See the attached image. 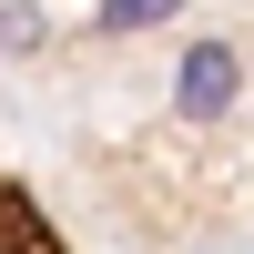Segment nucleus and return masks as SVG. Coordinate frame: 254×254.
<instances>
[{
	"label": "nucleus",
	"mask_w": 254,
	"mask_h": 254,
	"mask_svg": "<svg viewBox=\"0 0 254 254\" xmlns=\"http://www.w3.org/2000/svg\"><path fill=\"white\" fill-rule=\"evenodd\" d=\"M0 254H71V244H61V224L41 214L10 173H0Z\"/></svg>",
	"instance_id": "f257e3e1"
}]
</instances>
